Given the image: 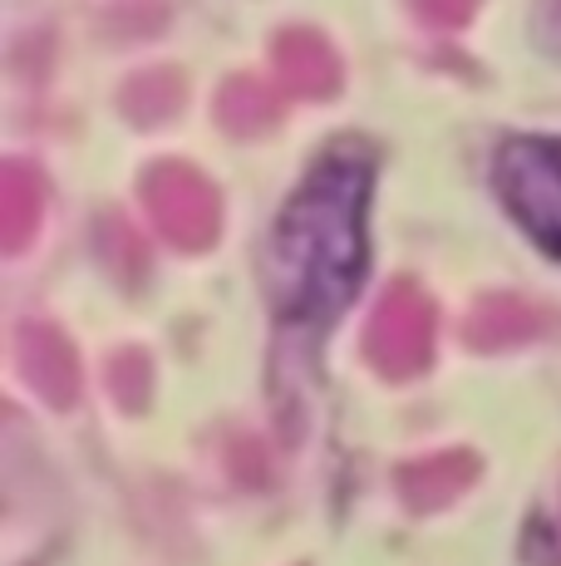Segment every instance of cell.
<instances>
[{"label":"cell","instance_id":"6da1fadb","mask_svg":"<svg viewBox=\"0 0 561 566\" xmlns=\"http://www.w3.org/2000/svg\"><path fill=\"white\" fill-rule=\"evenodd\" d=\"M374 188V154L360 138H340L316 158L266 242L272 306L290 325H330L354 301L370 266L364 207Z\"/></svg>","mask_w":561,"mask_h":566},{"label":"cell","instance_id":"7a4b0ae2","mask_svg":"<svg viewBox=\"0 0 561 566\" xmlns=\"http://www.w3.org/2000/svg\"><path fill=\"white\" fill-rule=\"evenodd\" d=\"M493 188L507 217L561 261V138H507L493 163Z\"/></svg>","mask_w":561,"mask_h":566},{"label":"cell","instance_id":"3957f363","mask_svg":"<svg viewBox=\"0 0 561 566\" xmlns=\"http://www.w3.org/2000/svg\"><path fill=\"white\" fill-rule=\"evenodd\" d=\"M537 30H542L547 45H557V50H561V0H547L542 15H537Z\"/></svg>","mask_w":561,"mask_h":566}]
</instances>
